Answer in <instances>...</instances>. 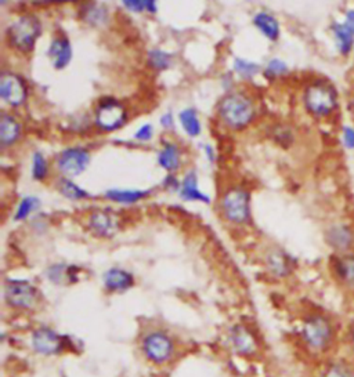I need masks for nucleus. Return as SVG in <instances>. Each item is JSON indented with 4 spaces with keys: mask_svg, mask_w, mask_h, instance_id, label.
<instances>
[{
    "mask_svg": "<svg viewBox=\"0 0 354 377\" xmlns=\"http://www.w3.org/2000/svg\"><path fill=\"white\" fill-rule=\"evenodd\" d=\"M317 377H354V363L346 359H332L325 362Z\"/></svg>",
    "mask_w": 354,
    "mask_h": 377,
    "instance_id": "obj_18",
    "label": "nucleus"
},
{
    "mask_svg": "<svg viewBox=\"0 0 354 377\" xmlns=\"http://www.w3.org/2000/svg\"><path fill=\"white\" fill-rule=\"evenodd\" d=\"M253 24L268 41L274 42L279 38V24L273 16L267 13H257L253 17Z\"/></svg>",
    "mask_w": 354,
    "mask_h": 377,
    "instance_id": "obj_21",
    "label": "nucleus"
},
{
    "mask_svg": "<svg viewBox=\"0 0 354 377\" xmlns=\"http://www.w3.org/2000/svg\"><path fill=\"white\" fill-rule=\"evenodd\" d=\"M89 228L99 238H112L119 228V221L111 210H97L89 218Z\"/></svg>",
    "mask_w": 354,
    "mask_h": 377,
    "instance_id": "obj_13",
    "label": "nucleus"
},
{
    "mask_svg": "<svg viewBox=\"0 0 354 377\" xmlns=\"http://www.w3.org/2000/svg\"><path fill=\"white\" fill-rule=\"evenodd\" d=\"M49 174V163L43 154L35 152L32 155V179L37 181H43Z\"/></svg>",
    "mask_w": 354,
    "mask_h": 377,
    "instance_id": "obj_32",
    "label": "nucleus"
},
{
    "mask_svg": "<svg viewBox=\"0 0 354 377\" xmlns=\"http://www.w3.org/2000/svg\"><path fill=\"white\" fill-rule=\"evenodd\" d=\"M343 137H344V143H346L347 148H354V129L346 128Z\"/></svg>",
    "mask_w": 354,
    "mask_h": 377,
    "instance_id": "obj_37",
    "label": "nucleus"
},
{
    "mask_svg": "<svg viewBox=\"0 0 354 377\" xmlns=\"http://www.w3.org/2000/svg\"><path fill=\"white\" fill-rule=\"evenodd\" d=\"M158 163L169 173L176 172L180 167V150L176 144H165L158 154Z\"/></svg>",
    "mask_w": 354,
    "mask_h": 377,
    "instance_id": "obj_22",
    "label": "nucleus"
},
{
    "mask_svg": "<svg viewBox=\"0 0 354 377\" xmlns=\"http://www.w3.org/2000/svg\"><path fill=\"white\" fill-rule=\"evenodd\" d=\"M0 97L10 107H21L28 99V88L24 79L13 72L0 75Z\"/></svg>",
    "mask_w": 354,
    "mask_h": 377,
    "instance_id": "obj_11",
    "label": "nucleus"
},
{
    "mask_svg": "<svg viewBox=\"0 0 354 377\" xmlns=\"http://www.w3.org/2000/svg\"><path fill=\"white\" fill-rule=\"evenodd\" d=\"M336 104V93L328 85L315 83L304 93V105L307 111L315 116L329 115L335 110Z\"/></svg>",
    "mask_w": 354,
    "mask_h": 377,
    "instance_id": "obj_8",
    "label": "nucleus"
},
{
    "mask_svg": "<svg viewBox=\"0 0 354 377\" xmlns=\"http://www.w3.org/2000/svg\"><path fill=\"white\" fill-rule=\"evenodd\" d=\"M335 272L337 279L346 286H354V257H339L335 263Z\"/></svg>",
    "mask_w": 354,
    "mask_h": 377,
    "instance_id": "obj_24",
    "label": "nucleus"
},
{
    "mask_svg": "<svg viewBox=\"0 0 354 377\" xmlns=\"http://www.w3.org/2000/svg\"><path fill=\"white\" fill-rule=\"evenodd\" d=\"M299 338L304 349L315 356L328 354L336 344L335 323L322 314H311L302 322Z\"/></svg>",
    "mask_w": 354,
    "mask_h": 377,
    "instance_id": "obj_1",
    "label": "nucleus"
},
{
    "mask_svg": "<svg viewBox=\"0 0 354 377\" xmlns=\"http://www.w3.org/2000/svg\"><path fill=\"white\" fill-rule=\"evenodd\" d=\"M347 347H348L351 356L354 358V323L350 326L348 333H347Z\"/></svg>",
    "mask_w": 354,
    "mask_h": 377,
    "instance_id": "obj_39",
    "label": "nucleus"
},
{
    "mask_svg": "<svg viewBox=\"0 0 354 377\" xmlns=\"http://www.w3.org/2000/svg\"><path fill=\"white\" fill-rule=\"evenodd\" d=\"M42 35V24L38 17L26 14L19 17L8 28V41L10 46L21 53H31Z\"/></svg>",
    "mask_w": 354,
    "mask_h": 377,
    "instance_id": "obj_3",
    "label": "nucleus"
},
{
    "mask_svg": "<svg viewBox=\"0 0 354 377\" xmlns=\"http://www.w3.org/2000/svg\"><path fill=\"white\" fill-rule=\"evenodd\" d=\"M204 150H205V152H206L208 159H209L210 162H215V152H213L212 147H210V145H205V147H204Z\"/></svg>",
    "mask_w": 354,
    "mask_h": 377,
    "instance_id": "obj_42",
    "label": "nucleus"
},
{
    "mask_svg": "<svg viewBox=\"0 0 354 377\" xmlns=\"http://www.w3.org/2000/svg\"><path fill=\"white\" fill-rule=\"evenodd\" d=\"M288 72V67L284 61L278 60V59H274L268 63V65L266 67L264 70V77L268 78V79H275L278 77H282Z\"/></svg>",
    "mask_w": 354,
    "mask_h": 377,
    "instance_id": "obj_34",
    "label": "nucleus"
},
{
    "mask_svg": "<svg viewBox=\"0 0 354 377\" xmlns=\"http://www.w3.org/2000/svg\"><path fill=\"white\" fill-rule=\"evenodd\" d=\"M179 118H180V123H181L184 132L190 137L199 136V133H201V122H199V119L197 116L195 110L187 108V110H184V111L180 112Z\"/></svg>",
    "mask_w": 354,
    "mask_h": 377,
    "instance_id": "obj_27",
    "label": "nucleus"
},
{
    "mask_svg": "<svg viewBox=\"0 0 354 377\" xmlns=\"http://www.w3.org/2000/svg\"><path fill=\"white\" fill-rule=\"evenodd\" d=\"M148 194L150 191H141V190H108L106 192V198L117 203L132 205L146 198Z\"/></svg>",
    "mask_w": 354,
    "mask_h": 377,
    "instance_id": "obj_23",
    "label": "nucleus"
},
{
    "mask_svg": "<svg viewBox=\"0 0 354 377\" xmlns=\"http://www.w3.org/2000/svg\"><path fill=\"white\" fill-rule=\"evenodd\" d=\"M89 163H90V154L89 151L81 147H72V148L64 150L57 159V167L60 173L67 179L82 174L89 166Z\"/></svg>",
    "mask_w": 354,
    "mask_h": 377,
    "instance_id": "obj_12",
    "label": "nucleus"
},
{
    "mask_svg": "<svg viewBox=\"0 0 354 377\" xmlns=\"http://www.w3.org/2000/svg\"><path fill=\"white\" fill-rule=\"evenodd\" d=\"M328 241L329 243L339 250H344L350 246L351 243V235L350 231L344 227H335L329 231L328 234Z\"/></svg>",
    "mask_w": 354,
    "mask_h": 377,
    "instance_id": "obj_29",
    "label": "nucleus"
},
{
    "mask_svg": "<svg viewBox=\"0 0 354 377\" xmlns=\"http://www.w3.org/2000/svg\"><path fill=\"white\" fill-rule=\"evenodd\" d=\"M346 26V28L354 35V12H348L346 14V21L343 23Z\"/></svg>",
    "mask_w": 354,
    "mask_h": 377,
    "instance_id": "obj_41",
    "label": "nucleus"
},
{
    "mask_svg": "<svg viewBox=\"0 0 354 377\" xmlns=\"http://www.w3.org/2000/svg\"><path fill=\"white\" fill-rule=\"evenodd\" d=\"M31 348L42 356H59L68 349V340L52 327L41 326L32 330L30 337Z\"/></svg>",
    "mask_w": 354,
    "mask_h": 377,
    "instance_id": "obj_7",
    "label": "nucleus"
},
{
    "mask_svg": "<svg viewBox=\"0 0 354 377\" xmlns=\"http://www.w3.org/2000/svg\"><path fill=\"white\" fill-rule=\"evenodd\" d=\"M217 114L227 128L241 130L253 121L256 110L253 101L246 94L235 92L226 94L220 100Z\"/></svg>",
    "mask_w": 354,
    "mask_h": 377,
    "instance_id": "obj_2",
    "label": "nucleus"
},
{
    "mask_svg": "<svg viewBox=\"0 0 354 377\" xmlns=\"http://www.w3.org/2000/svg\"><path fill=\"white\" fill-rule=\"evenodd\" d=\"M179 195L186 202H204V203L210 202V198L198 188V177L194 170L188 172L184 176Z\"/></svg>",
    "mask_w": 354,
    "mask_h": 377,
    "instance_id": "obj_16",
    "label": "nucleus"
},
{
    "mask_svg": "<svg viewBox=\"0 0 354 377\" xmlns=\"http://www.w3.org/2000/svg\"><path fill=\"white\" fill-rule=\"evenodd\" d=\"M39 205H41V202H39L38 198H35V196H26V198L20 202V205H19V207H17V210H16L14 220H16V221H23V220H26L27 217L31 216V213H34V212L39 207Z\"/></svg>",
    "mask_w": 354,
    "mask_h": 377,
    "instance_id": "obj_31",
    "label": "nucleus"
},
{
    "mask_svg": "<svg viewBox=\"0 0 354 377\" xmlns=\"http://www.w3.org/2000/svg\"><path fill=\"white\" fill-rule=\"evenodd\" d=\"M266 264L268 271L277 276V278H284L286 276L291 269H292V264H291V258L289 256H286L284 252L281 250H273L267 254L266 257Z\"/></svg>",
    "mask_w": 354,
    "mask_h": 377,
    "instance_id": "obj_19",
    "label": "nucleus"
},
{
    "mask_svg": "<svg viewBox=\"0 0 354 377\" xmlns=\"http://www.w3.org/2000/svg\"><path fill=\"white\" fill-rule=\"evenodd\" d=\"M165 187L168 188V190H170V191H179V183H177V180L173 177V176H168L166 179H165Z\"/></svg>",
    "mask_w": 354,
    "mask_h": 377,
    "instance_id": "obj_40",
    "label": "nucleus"
},
{
    "mask_svg": "<svg viewBox=\"0 0 354 377\" xmlns=\"http://www.w3.org/2000/svg\"><path fill=\"white\" fill-rule=\"evenodd\" d=\"M153 134H154V129L150 123L147 125H143L135 134V139L139 140V141H150L153 139Z\"/></svg>",
    "mask_w": 354,
    "mask_h": 377,
    "instance_id": "obj_36",
    "label": "nucleus"
},
{
    "mask_svg": "<svg viewBox=\"0 0 354 377\" xmlns=\"http://www.w3.org/2000/svg\"><path fill=\"white\" fill-rule=\"evenodd\" d=\"M57 188L63 196L71 201H81V199L90 198V194L88 191H85L83 188H81L79 185H77L74 181H71L67 177L60 179V181L57 183Z\"/></svg>",
    "mask_w": 354,
    "mask_h": 377,
    "instance_id": "obj_25",
    "label": "nucleus"
},
{
    "mask_svg": "<svg viewBox=\"0 0 354 377\" xmlns=\"http://www.w3.org/2000/svg\"><path fill=\"white\" fill-rule=\"evenodd\" d=\"M222 212L226 220L234 224H246L250 218V195L241 187L226 191L222 198Z\"/></svg>",
    "mask_w": 354,
    "mask_h": 377,
    "instance_id": "obj_6",
    "label": "nucleus"
},
{
    "mask_svg": "<svg viewBox=\"0 0 354 377\" xmlns=\"http://www.w3.org/2000/svg\"><path fill=\"white\" fill-rule=\"evenodd\" d=\"M5 301L14 309H34L39 303V290L26 279H6L3 287Z\"/></svg>",
    "mask_w": 354,
    "mask_h": 377,
    "instance_id": "obj_5",
    "label": "nucleus"
},
{
    "mask_svg": "<svg viewBox=\"0 0 354 377\" xmlns=\"http://www.w3.org/2000/svg\"><path fill=\"white\" fill-rule=\"evenodd\" d=\"M147 60H148V64L153 70L165 71V70L170 68L173 57H172V54H169L161 49H154L148 53Z\"/></svg>",
    "mask_w": 354,
    "mask_h": 377,
    "instance_id": "obj_28",
    "label": "nucleus"
},
{
    "mask_svg": "<svg viewBox=\"0 0 354 377\" xmlns=\"http://www.w3.org/2000/svg\"><path fill=\"white\" fill-rule=\"evenodd\" d=\"M141 352L153 365H166L176 355V343L169 333L154 329L141 337Z\"/></svg>",
    "mask_w": 354,
    "mask_h": 377,
    "instance_id": "obj_4",
    "label": "nucleus"
},
{
    "mask_svg": "<svg viewBox=\"0 0 354 377\" xmlns=\"http://www.w3.org/2000/svg\"><path fill=\"white\" fill-rule=\"evenodd\" d=\"M124 6L133 13H143L147 12L148 0H124Z\"/></svg>",
    "mask_w": 354,
    "mask_h": 377,
    "instance_id": "obj_35",
    "label": "nucleus"
},
{
    "mask_svg": "<svg viewBox=\"0 0 354 377\" xmlns=\"http://www.w3.org/2000/svg\"><path fill=\"white\" fill-rule=\"evenodd\" d=\"M77 267H68L66 264H56L49 267L48 269V278L50 279V282L57 283V285H63L67 283L68 279H71L72 282L77 281V276L74 275V271H77Z\"/></svg>",
    "mask_w": 354,
    "mask_h": 377,
    "instance_id": "obj_26",
    "label": "nucleus"
},
{
    "mask_svg": "<svg viewBox=\"0 0 354 377\" xmlns=\"http://www.w3.org/2000/svg\"><path fill=\"white\" fill-rule=\"evenodd\" d=\"M333 34H335V38H336V42H337V48L340 50V53L346 54L350 52L351 49V45H353V38L354 35L346 28L344 24H336L333 26Z\"/></svg>",
    "mask_w": 354,
    "mask_h": 377,
    "instance_id": "obj_30",
    "label": "nucleus"
},
{
    "mask_svg": "<svg viewBox=\"0 0 354 377\" xmlns=\"http://www.w3.org/2000/svg\"><path fill=\"white\" fill-rule=\"evenodd\" d=\"M234 71L242 78V79H252L256 77L260 71V67L255 63L242 60V59H235L234 60Z\"/></svg>",
    "mask_w": 354,
    "mask_h": 377,
    "instance_id": "obj_33",
    "label": "nucleus"
},
{
    "mask_svg": "<svg viewBox=\"0 0 354 377\" xmlns=\"http://www.w3.org/2000/svg\"><path fill=\"white\" fill-rule=\"evenodd\" d=\"M104 287L111 293H122L133 287L135 278L130 272L122 268H110L103 275Z\"/></svg>",
    "mask_w": 354,
    "mask_h": 377,
    "instance_id": "obj_14",
    "label": "nucleus"
},
{
    "mask_svg": "<svg viewBox=\"0 0 354 377\" xmlns=\"http://www.w3.org/2000/svg\"><path fill=\"white\" fill-rule=\"evenodd\" d=\"M161 125H162L164 129H172L173 125H175L173 114H172V112H168V114L162 115V118H161Z\"/></svg>",
    "mask_w": 354,
    "mask_h": 377,
    "instance_id": "obj_38",
    "label": "nucleus"
},
{
    "mask_svg": "<svg viewBox=\"0 0 354 377\" xmlns=\"http://www.w3.org/2000/svg\"><path fill=\"white\" fill-rule=\"evenodd\" d=\"M21 134V126L19 121L8 114H3L0 118V144L3 148L13 145Z\"/></svg>",
    "mask_w": 354,
    "mask_h": 377,
    "instance_id": "obj_17",
    "label": "nucleus"
},
{
    "mask_svg": "<svg viewBox=\"0 0 354 377\" xmlns=\"http://www.w3.org/2000/svg\"><path fill=\"white\" fill-rule=\"evenodd\" d=\"M48 56L52 60L55 70L61 71L66 67H68V64L71 63V59H72V48H71L70 39L68 38L53 39V42L49 48Z\"/></svg>",
    "mask_w": 354,
    "mask_h": 377,
    "instance_id": "obj_15",
    "label": "nucleus"
},
{
    "mask_svg": "<svg viewBox=\"0 0 354 377\" xmlns=\"http://www.w3.org/2000/svg\"><path fill=\"white\" fill-rule=\"evenodd\" d=\"M128 119L125 107L115 99H103L96 110V126L104 132H115L121 129Z\"/></svg>",
    "mask_w": 354,
    "mask_h": 377,
    "instance_id": "obj_9",
    "label": "nucleus"
},
{
    "mask_svg": "<svg viewBox=\"0 0 354 377\" xmlns=\"http://www.w3.org/2000/svg\"><path fill=\"white\" fill-rule=\"evenodd\" d=\"M227 344L235 355L242 358L253 356L259 351V341L255 333L245 325H234L227 333Z\"/></svg>",
    "mask_w": 354,
    "mask_h": 377,
    "instance_id": "obj_10",
    "label": "nucleus"
},
{
    "mask_svg": "<svg viewBox=\"0 0 354 377\" xmlns=\"http://www.w3.org/2000/svg\"><path fill=\"white\" fill-rule=\"evenodd\" d=\"M79 16L86 24H89L92 27H100V26L106 24V21L108 19V12H107L106 6L93 2V3L83 5Z\"/></svg>",
    "mask_w": 354,
    "mask_h": 377,
    "instance_id": "obj_20",
    "label": "nucleus"
}]
</instances>
